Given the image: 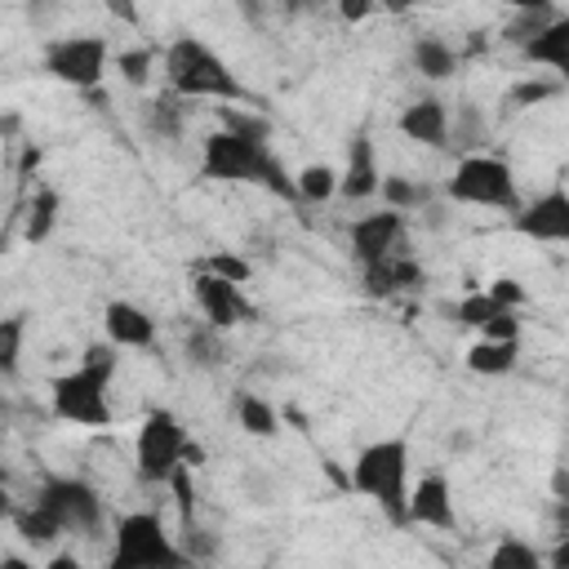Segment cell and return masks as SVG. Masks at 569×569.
<instances>
[{
	"instance_id": "6da1fadb",
	"label": "cell",
	"mask_w": 569,
	"mask_h": 569,
	"mask_svg": "<svg viewBox=\"0 0 569 569\" xmlns=\"http://www.w3.org/2000/svg\"><path fill=\"white\" fill-rule=\"evenodd\" d=\"M120 373V347L116 342H89L80 365L58 373L49 382V413L67 427H84V431H102L116 422L111 409V382Z\"/></svg>"
},
{
	"instance_id": "7a4b0ae2",
	"label": "cell",
	"mask_w": 569,
	"mask_h": 569,
	"mask_svg": "<svg viewBox=\"0 0 569 569\" xmlns=\"http://www.w3.org/2000/svg\"><path fill=\"white\" fill-rule=\"evenodd\" d=\"M200 178H209V182H249V187H267L271 196L293 200V173H284V164L276 160L267 138L231 129V124L213 129L200 142Z\"/></svg>"
},
{
	"instance_id": "3957f363",
	"label": "cell",
	"mask_w": 569,
	"mask_h": 569,
	"mask_svg": "<svg viewBox=\"0 0 569 569\" xmlns=\"http://www.w3.org/2000/svg\"><path fill=\"white\" fill-rule=\"evenodd\" d=\"M160 76H164V89L178 93V98H204V102H249V84L231 71V62L204 44L200 36L182 31L164 44V58H160Z\"/></svg>"
},
{
	"instance_id": "277c9868",
	"label": "cell",
	"mask_w": 569,
	"mask_h": 569,
	"mask_svg": "<svg viewBox=\"0 0 569 569\" xmlns=\"http://www.w3.org/2000/svg\"><path fill=\"white\" fill-rule=\"evenodd\" d=\"M351 489L369 498L387 520L405 525V498H409V436H378L356 449L351 458Z\"/></svg>"
},
{
	"instance_id": "5b68a950",
	"label": "cell",
	"mask_w": 569,
	"mask_h": 569,
	"mask_svg": "<svg viewBox=\"0 0 569 569\" xmlns=\"http://www.w3.org/2000/svg\"><path fill=\"white\" fill-rule=\"evenodd\" d=\"M196 449L173 409H147L133 431V471L142 485H169L173 471L191 467Z\"/></svg>"
},
{
	"instance_id": "8992f818",
	"label": "cell",
	"mask_w": 569,
	"mask_h": 569,
	"mask_svg": "<svg viewBox=\"0 0 569 569\" xmlns=\"http://www.w3.org/2000/svg\"><path fill=\"white\" fill-rule=\"evenodd\" d=\"M445 196H449L453 204L511 213V209L520 204V182H516V169H511L502 156L467 151V156H458L453 173L445 178Z\"/></svg>"
},
{
	"instance_id": "52a82bcc",
	"label": "cell",
	"mask_w": 569,
	"mask_h": 569,
	"mask_svg": "<svg viewBox=\"0 0 569 569\" xmlns=\"http://www.w3.org/2000/svg\"><path fill=\"white\" fill-rule=\"evenodd\" d=\"M178 565H187V551L169 538L156 511H129L116 520L107 569H178Z\"/></svg>"
},
{
	"instance_id": "ba28073f",
	"label": "cell",
	"mask_w": 569,
	"mask_h": 569,
	"mask_svg": "<svg viewBox=\"0 0 569 569\" xmlns=\"http://www.w3.org/2000/svg\"><path fill=\"white\" fill-rule=\"evenodd\" d=\"M40 67H44L58 84L80 89V93H93V89H102V80H107L111 44H107V36H93V31L49 36L44 49H40Z\"/></svg>"
},
{
	"instance_id": "9c48e42d",
	"label": "cell",
	"mask_w": 569,
	"mask_h": 569,
	"mask_svg": "<svg viewBox=\"0 0 569 569\" xmlns=\"http://www.w3.org/2000/svg\"><path fill=\"white\" fill-rule=\"evenodd\" d=\"M31 502H40L62 525V533H98L107 516L102 493L80 476H44Z\"/></svg>"
},
{
	"instance_id": "30bf717a",
	"label": "cell",
	"mask_w": 569,
	"mask_h": 569,
	"mask_svg": "<svg viewBox=\"0 0 569 569\" xmlns=\"http://www.w3.org/2000/svg\"><path fill=\"white\" fill-rule=\"evenodd\" d=\"M191 298H196L200 320L213 325V329H222V333L236 329V325H249V320L258 316V307L244 298V289H240L236 280L213 276V271H196V280H191Z\"/></svg>"
},
{
	"instance_id": "8fae6325",
	"label": "cell",
	"mask_w": 569,
	"mask_h": 569,
	"mask_svg": "<svg viewBox=\"0 0 569 569\" xmlns=\"http://www.w3.org/2000/svg\"><path fill=\"white\" fill-rule=\"evenodd\" d=\"M511 231L525 240H538V244H565L569 240V191L551 187V191L533 196L529 204L520 200L511 209Z\"/></svg>"
},
{
	"instance_id": "7c38bea8",
	"label": "cell",
	"mask_w": 569,
	"mask_h": 569,
	"mask_svg": "<svg viewBox=\"0 0 569 569\" xmlns=\"http://www.w3.org/2000/svg\"><path fill=\"white\" fill-rule=\"evenodd\" d=\"M405 231H409V213H400V209H391V204L378 209V213H360V218L351 222V231H347L351 258H356L360 267H369V262H378V258L405 249Z\"/></svg>"
},
{
	"instance_id": "4fadbf2b",
	"label": "cell",
	"mask_w": 569,
	"mask_h": 569,
	"mask_svg": "<svg viewBox=\"0 0 569 569\" xmlns=\"http://www.w3.org/2000/svg\"><path fill=\"white\" fill-rule=\"evenodd\" d=\"M405 525L418 529H458V502H453V485L445 471H427L422 480H409V498H405Z\"/></svg>"
},
{
	"instance_id": "5bb4252c",
	"label": "cell",
	"mask_w": 569,
	"mask_h": 569,
	"mask_svg": "<svg viewBox=\"0 0 569 569\" xmlns=\"http://www.w3.org/2000/svg\"><path fill=\"white\" fill-rule=\"evenodd\" d=\"M102 333L107 342H116L120 351H151L160 329H156V316L129 298H111L102 307Z\"/></svg>"
},
{
	"instance_id": "9a60e30c",
	"label": "cell",
	"mask_w": 569,
	"mask_h": 569,
	"mask_svg": "<svg viewBox=\"0 0 569 569\" xmlns=\"http://www.w3.org/2000/svg\"><path fill=\"white\" fill-rule=\"evenodd\" d=\"M378 182H382V164H378V147L369 133H356L347 142V164L338 169V196L360 204V200H373L378 196Z\"/></svg>"
},
{
	"instance_id": "2e32d148",
	"label": "cell",
	"mask_w": 569,
	"mask_h": 569,
	"mask_svg": "<svg viewBox=\"0 0 569 569\" xmlns=\"http://www.w3.org/2000/svg\"><path fill=\"white\" fill-rule=\"evenodd\" d=\"M520 58L533 62V67H547L556 71V80L569 76V18L565 13H551L525 44H520Z\"/></svg>"
},
{
	"instance_id": "e0dca14e",
	"label": "cell",
	"mask_w": 569,
	"mask_h": 569,
	"mask_svg": "<svg viewBox=\"0 0 569 569\" xmlns=\"http://www.w3.org/2000/svg\"><path fill=\"white\" fill-rule=\"evenodd\" d=\"M396 129L409 138V142H418V147H449V107L440 102V98H413L405 111H400V120H396Z\"/></svg>"
},
{
	"instance_id": "ac0fdd59",
	"label": "cell",
	"mask_w": 569,
	"mask_h": 569,
	"mask_svg": "<svg viewBox=\"0 0 569 569\" xmlns=\"http://www.w3.org/2000/svg\"><path fill=\"white\" fill-rule=\"evenodd\" d=\"M418 284H422V267L405 249H396V253H387V258L365 267V293L369 298H396V293L418 289Z\"/></svg>"
},
{
	"instance_id": "d6986e66",
	"label": "cell",
	"mask_w": 569,
	"mask_h": 569,
	"mask_svg": "<svg viewBox=\"0 0 569 569\" xmlns=\"http://www.w3.org/2000/svg\"><path fill=\"white\" fill-rule=\"evenodd\" d=\"M462 365L480 378H507L520 365V338H476L467 347Z\"/></svg>"
},
{
	"instance_id": "ffe728a7",
	"label": "cell",
	"mask_w": 569,
	"mask_h": 569,
	"mask_svg": "<svg viewBox=\"0 0 569 569\" xmlns=\"http://www.w3.org/2000/svg\"><path fill=\"white\" fill-rule=\"evenodd\" d=\"M142 124H147V133L151 138H160V142H182L187 138V98H178V93H156L151 102H147V111H142Z\"/></svg>"
},
{
	"instance_id": "44dd1931",
	"label": "cell",
	"mask_w": 569,
	"mask_h": 569,
	"mask_svg": "<svg viewBox=\"0 0 569 569\" xmlns=\"http://www.w3.org/2000/svg\"><path fill=\"white\" fill-rule=\"evenodd\" d=\"M409 62H413V71H418L422 80H449V76L458 71V49H453L449 40H440V36L427 31V36L413 40Z\"/></svg>"
},
{
	"instance_id": "7402d4cb",
	"label": "cell",
	"mask_w": 569,
	"mask_h": 569,
	"mask_svg": "<svg viewBox=\"0 0 569 569\" xmlns=\"http://www.w3.org/2000/svg\"><path fill=\"white\" fill-rule=\"evenodd\" d=\"M58 213H62V196L58 187H36V196L27 200V218H22V240L27 244H44L58 227Z\"/></svg>"
},
{
	"instance_id": "603a6c76",
	"label": "cell",
	"mask_w": 569,
	"mask_h": 569,
	"mask_svg": "<svg viewBox=\"0 0 569 569\" xmlns=\"http://www.w3.org/2000/svg\"><path fill=\"white\" fill-rule=\"evenodd\" d=\"M182 356L191 369H222L227 365V342H222V329L213 325H191L187 338H182Z\"/></svg>"
},
{
	"instance_id": "cb8c5ba5",
	"label": "cell",
	"mask_w": 569,
	"mask_h": 569,
	"mask_svg": "<svg viewBox=\"0 0 569 569\" xmlns=\"http://www.w3.org/2000/svg\"><path fill=\"white\" fill-rule=\"evenodd\" d=\"M13 529H18V538H22L27 547H36V551H49L58 538H67V533H62V525H58L40 502L18 507V511H13Z\"/></svg>"
},
{
	"instance_id": "d4e9b609",
	"label": "cell",
	"mask_w": 569,
	"mask_h": 569,
	"mask_svg": "<svg viewBox=\"0 0 569 569\" xmlns=\"http://www.w3.org/2000/svg\"><path fill=\"white\" fill-rule=\"evenodd\" d=\"M449 142H458V151H480L489 142V116L480 102H462L458 116H449Z\"/></svg>"
},
{
	"instance_id": "484cf974",
	"label": "cell",
	"mask_w": 569,
	"mask_h": 569,
	"mask_svg": "<svg viewBox=\"0 0 569 569\" xmlns=\"http://www.w3.org/2000/svg\"><path fill=\"white\" fill-rule=\"evenodd\" d=\"M338 196V169L325 164V160H311L293 173V200H307V204H325Z\"/></svg>"
},
{
	"instance_id": "4316f807",
	"label": "cell",
	"mask_w": 569,
	"mask_h": 569,
	"mask_svg": "<svg viewBox=\"0 0 569 569\" xmlns=\"http://www.w3.org/2000/svg\"><path fill=\"white\" fill-rule=\"evenodd\" d=\"M236 422L244 436H258V440H271L280 431V413L271 409V400L253 396V391H240L236 396Z\"/></svg>"
},
{
	"instance_id": "83f0119b",
	"label": "cell",
	"mask_w": 569,
	"mask_h": 569,
	"mask_svg": "<svg viewBox=\"0 0 569 569\" xmlns=\"http://www.w3.org/2000/svg\"><path fill=\"white\" fill-rule=\"evenodd\" d=\"M507 311H516V307H502L498 298H489L485 289H471L462 302H453L449 307V316H453V325H462V329H485L489 320H498V316H507Z\"/></svg>"
},
{
	"instance_id": "f1b7e54d",
	"label": "cell",
	"mask_w": 569,
	"mask_h": 569,
	"mask_svg": "<svg viewBox=\"0 0 569 569\" xmlns=\"http://www.w3.org/2000/svg\"><path fill=\"white\" fill-rule=\"evenodd\" d=\"M378 196L391 204V209H400V213H413V209H427L431 204V187L427 182H413V178H405V173H382V182H378Z\"/></svg>"
},
{
	"instance_id": "f546056e",
	"label": "cell",
	"mask_w": 569,
	"mask_h": 569,
	"mask_svg": "<svg viewBox=\"0 0 569 569\" xmlns=\"http://www.w3.org/2000/svg\"><path fill=\"white\" fill-rule=\"evenodd\" d=\"M27 311L0 316V378H13L22 365V342H27Z\"/></svg>"
},
{
	"instance_id": "4dcf8cb0",
	"label": "cell",
	"mask_w": 569,
	"mask_h": 569,
	"mask_svg": "<svg viewBox=\"0 0 569 569\" xmlns=\"http://www.w3.org/2000/svg\"><path fill=\"white\" fill-rule=\"evenodd\" d=\"M111 67L120 71V80H124L129 89H142V84H151V76H156V53L142 49V44H133V49L111 53Z\"/></svg>"
},
{
	"instance_id": "1f68e13d",
	"label": "cell",
	"mask_w": 569,
	"mask_h": 569,
	"mask_svg": "<svg viewBox=\"0 0 569 569\" xmlns=\"http://www.w3.org/2000/svg\"><path fill=\"white\" fill-rule=\"evenodd\" d=\"M489 569H542V551L525 538H502L489 551Z\"/></svg>"
},
{
	"instance_id": "d6a6232c",
	"label": "cell",
	"mask_w": 569,
	"mask_h": 569,
	"mask_svg": "<svg viewBox=\"0 0 569 569\" xmlns=\"http://www.w3.org/2000/svg\"><path fill=\"white\" fill-rule=\"evenodd\" d=\"M565 84L560 80H542V76H525V80H516L511 89H507V107L511 111H525V107H538V102H547V98H556Z\"/></svg>"
},
{
	"instance_id": "836d02e7",
	"label": "cell",
	"mask_w": 569,
	"mask_h": 569,
	"mask_svg": "<svg viewBox=\"0 0 569 569\" xmlns=\"http://www.w3.org/2000/svg\"><path fill=\"white\" fill-rule=\"evenodd\" d=\"M200 271H213V276L236 280V284H244V280H249V262H244V258H236V253H209V258L200 262Z\"/></svg>"
},
{
	"instance_id": "e575fe53",
	"label": "cell",
	"mask_w": 569,
	"mask_h": 569,
	"mask_svg": "<svg viewBox=\"0 0 569 569\" xmlns=\"http://www.w3.org/2000/svg\"><path fill=\"white\" fill-rule=\"evenodd\" d=\"M485 293H489V298H498L502 307H516V311H520V307H525V298H529V293H525V284H520L516 276H493V280L485 284Z\"/></svg>"
},
{
	"instance_id": "d590c367",
	"label": "cell",
	"mask_w": 569,
	"mask_h": 569,
	"mask_svg": "<svg viewBox=\"0 0 569 569\" xmlns=\"http://www.w3.org/2000/svg\"><path fill=\"white\" fill-rule=\"evenodd\" d=\"M333 9H338V18L347 27H356V22H365V18L378 13V0H333Z\"/></svg>"
},
{
	"instance_id": "8d00e7d4",
	"label": "cell",
	"mask_w": 569,
	"mask_h": 569,
	"mask_svg": "<svg viewBox=\"0 0 569 569\" xmlns=\"http://www.w3.org/2000/svg\"><path fill=\"white\" fill-rule=\"evenodd\" d=\"M511 13H560L556 0H502Z\"/></svg>"
},
{
	"instance_id": "74e56055",
	"label": "cell",
	"mask_w": 569,
	"mask_h": 569,
	"mask_svg": "<svg viewBox=\"0 0 569 569\" xmlns=\"http://www.w3.org/2000/svg\"><path fill=\"white\" fill-rule=\"evenodd\" d=\"M102 4H107L120 22H129V27H138V22H142V13H138V4H133V0H102Z\"/></svg>"
},
{
	"instance_id": "f35d334b",
	"label": "cell",
	"mask_w": 569,
	"mask_h": 569,
	"mask_svg": "<svg viewBox=\"0 0 569 569\" xmlns=\"http://www.w3.org/2000/svg\"><path fill=\"white\" fill-rule=\"evenodd\" d=\"M284 13H316L320 4H329V0H276Z\"/></svg>"
},
{
	"instance_id": "ab89813d",
	"label": "cell",
	"mask_w": 569,
	"mask_h": 569,
	"mask_svg": "<svg viewBox=\"0 0 569 569\" xmlns=\"http://www.w3.org/2000/svg\"><path fill=\"white\" fill-rule=\"evenodd\" d=\"M13 511H18V502H13V493H9V485L0 476V520H13Z\"/></svg>"
},
{
	"instance_id": "60d3db41",
	"label": "cell",
	"mask_w": 569,
	"mask_h": 569,
	"mask_svg": "<svg viewBox=\"0 0 569 569\" xmlns=\"http://www.w3.org/2000/svg\"><path fill=\"white\" fill-rule=\"evenodd\" d=\"M413 4H418V0H378V9H382V13H409Z\"/></svg>"
}]
</instances>
